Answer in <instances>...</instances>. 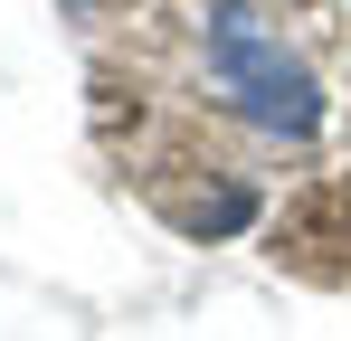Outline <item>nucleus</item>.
<instances>
[{
	"label": "nucleus",
	"instance_id": "f03ea898",
	"mask_svg": "<svg viewBox=\"0 0 351 341\" xmlns=\"http://www.w3.org/2000/svg\"><path fill=\"white\" fill-rule=\"evenodd\" d=\"M171 218L190 227V237H228V227L256 218V190H237V180L228 190H199V199H171Z\"/></svg>",
	"mask_w": 351,
	"mask_h": 341
},
{
	"label": "nucleus",
	"instance_id": "f257e3e1",
	"mask_svg": "<svg viewBox=\"0 0 351 341\" xmlns=\"http://www.w3.org/2000/svg\"><path fill=\"white\" fill-rule=\"evenodd\" d=\"M199 38H209V76H219V95H228L256 133L304 142V133L323 123V86H313V66H304V57H294L247 0H209Z\"/></svg>",
	"mask_w": 351,
	"mask_h": 341
},
{
	"label": "nucleus",
	"instance_id": "7ed1b4c3",
	"mask_svg": "<svg viewBox=\"0 0 351 341\" xmlns=\"http://www.w3.org/2000/svg\"><path fill=\"white\" fill-rule=\"evenodd\" d=\"M66 10H86V0H66Z\"/></svg>",
	"mask_w": 351,
	"mask_h": 341
}]
</instances>
